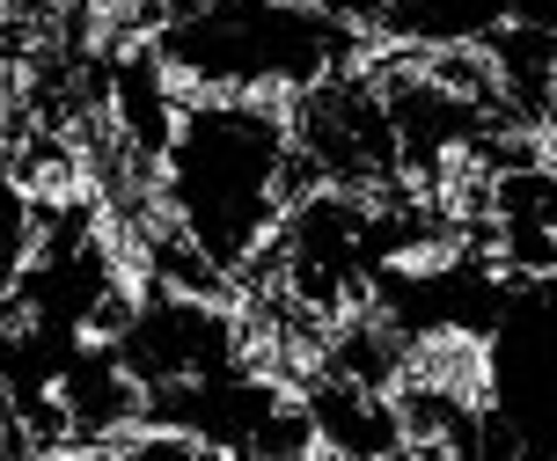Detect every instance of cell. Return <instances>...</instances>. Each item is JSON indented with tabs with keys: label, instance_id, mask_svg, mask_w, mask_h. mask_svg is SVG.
I'll list each match as a JSON object with an SVG mask.
<instances>
[{
	"label": "cell",
	"instance_id": "9c48e42d",
	"mask_svg": "<svg viewBox=\"0 0 557 461\" xmlns=\"http://www.w3.org/2000/svg\"><path fill=\"white\" fill-rule=\"evenodd\" d=\"M506 23V0H382L374 45L382 52H470Z\"/></svg>",
	"mask_w": 557,
	"mask_h": 461
},
{
	"label": "cell",
	"instance_id": "6da1fadb",
	"mask_svg": "<svg viewBox=\"0 0 557 461\" xmlns=\"http://www.w3.org/2000/svg\"><path fill=\"white\" fill-rule=\"evenodd\" d=\"M308 190L294 154V117L278 96H184L154 154V213L243 286L278 213Z\"/></svg>",
	"mask_w": 557,
	"mask_h": 461
},
{
	"label": "cell",
	"instance_id": "8992f818",
	"mask_svg": "<svg viewBox=\"0 0 557 461\" xmlns=\"http://www.w3.org/2000/svg\"><path fill=\"white\" fill-rule=\"evenodd\" d=\"M103 337L139 388L250 359V315L235 308V294H184V286H147V278L133 286L125 315Z\"/></svg>",
	"mask_w": 557,
	"mask_h": 461
},
{
	"label": "cell",
	"instance_id": "7a4b0ae2",
	"mask_svg": "<svg viewBox=\"0 0 557 461\" xmlns=\"http://www.w3.org/2000/svg\"><path fill=\"white\" fill-rule=\"evenodd\" d=\"M147 45L184 96H301L367 59V29L323 0H154Z\"/></svg>",
	"mask_w": 557,
	"mask_h": 461
},
{
	"label": "cell",
	"instance_id": "ba28073f",
	"mask_svg": "<svg viewBox=\"0 0 557 461\" xmlns=\"http://www.w3.org/2000/svg\"><path fill=\"white\" fill-rule=\"evenodd\" d=\"M139 396H147V388L125 374V359L111 352V337H82L74 359H66L59 381H52L59 425H66L74 447H111V439L139 418Z\"/></svg>",
	"mask_w": 557,
	"mask_h": 461
},
{
	"label": "cell",
	"instance_id": "52a82bcc",
	"mask_svg": "<svg viewBox=\"0 0 557 461\" xmlns=\"http://www.w3.org/2000/svg\"><path fill=\"white\" fill-rule=\"evenodd\" d=\"M294 396L308 410V433L323 454H345V461H396L411 454V433L396 418V396L382 388H360V381H337L323 366H301L294 374Z\"/></svg>",
	"mask_w": 557,
	"mask_h": 461
},
{
	"label": "cell",
	"instance_id": "3957f363",
	"mask_svg": "<svg viewBox=\"0 0 557 461\" xmlns=\"http://www.w3.org/2000/svg\"><path fill=\"white\" fill-rule=\"evenodd\" d=\"M476 403L506 461H557V272L506 278L499 315L470 345Z\"/></svg>",
	"mask_w": 557,
	"mask_h": 461
},
{
	"label": "cell",
	"instance_id": "5b68a950",
	"mask_svg": "<svg viewBox=\"0 0 557 461\" xmlns=\"http://www.w3.org/2000/svg\"><path fill=\"white\" fill-rule=\"evenodd\" d=\"M286 117H294V154H301L308 184H337V190H396L404 184L374 59H352V66L323 74L315 88L286 96Z\"/></svg>",
	"mask_w": 557,
	"mask_h": 461
},
{
	"label": "cell",
	"instance_id": "277c9868",
	"mask_svg": "<svg viewBox=\"0 0 557 461\" xmlns=\"http://www.w3.org/2000/svg\"><path fill=\"white\" fill-rule=\"evenodd\" d=\"M139 418L184 433L198 454H308L315 447L294 381L257 366V359H235V366H213V374H184V381L147 388Z\"/></svg>",
	"mask_w": 557,
	"mask_h": 461
},
{
	"label": "cell",
	"instance_id": "30bf717a",
	"mask_svg": "<svg viewBox=\"0 0 557 461\" xmlns=\"http://www.w3.org/2000/svg\"><path fill=\"white\" fill-rule=\"evenodd\" d=\"M37 227H45V198H37L15 169H0V300L15 294V278L29 272Z\"/></svg>",
	"mask_w": 557,
	"mask_h": 461
}]
</instances>
